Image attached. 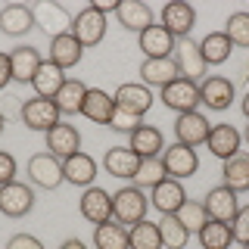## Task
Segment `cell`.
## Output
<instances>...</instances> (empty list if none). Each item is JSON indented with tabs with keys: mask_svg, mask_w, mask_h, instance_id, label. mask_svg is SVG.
I'll return each instance as SVG.
<instances>
[{
	"mask_svg": "<svg viewBox=\"0 0 249 249\" xmlns=\"http://www.w3.org/2000/svg\"><path fill=\"white\" fill-rule=\"evenodd\" d=\"M146 206H150V199H146V193L140 187H122V190L112 193V218L119 224H124V228L143 221Z\"/></svg>",
	"mask_w": 249,
	"mask_h": 249,
	"instance_id": "obj_1",
	"label": "cell"
},
{
	"mask_svg": "<svg viewBox=\"0 0 249 249\" xmlns=\"http://www.w3.org/2000/svg\"><path fill=\"white\" fill-rule=\"evenodd\" d=\"M171 59H175L178 72H181V78H187V81H202L209 72H206V59H202L199 53V41H193V37H181V41H175V53H171Z\"/></svg>",
	"mask_w": 249,
	"mask_h": 249,
	"instance_id": "obj_2",
	"label": "cell"
},
{
	"mask_svg": "<svg viewBox=\"0 0 249 249\" xmlns=\"http://www.w3.org/2000/svg\"><path fill=\"white\" fill-rule=\"evenodd\" d=\"M28 178L35 187H44V190H56V187L66 184V175H62V159H56L53 153H35L28 159Z\"/></svg>",
	"mask_w": 249,
	"mask_h": 249,
	"instance_id": "obj_3",
	"label": "cell"
},
{
	"mask_svg": "<svg viewBox=\"0 0 249 249\" xmlns=\"http://www.w3.org/2000/svg\"><path fill=\"white\" fill-rule=\"evenodd\" d=\"M22 124L25 128H31V131H50L53 124H59L62 122V112L56 109V103L53 100H44V97H31V100H25L22 103Z\"/></svg>",
	"mask_w": 249,
	"mask_h": 249,
	"instance_id": "obj_4",
	"label": "cell"
},
{
	"mask_svg": "<svg viewBox=\"0 0 249 249\" xmlns=\"http://www.w3.org/2000/svg\"><path fill=\"white\" fill-rule=\"evenodd\" d=\"M162 168H165V175L168 178H175V181H184V178H190V175H196V168H199V156L196 150H190V146H184V143H171L162 150Z\"/></svg>",
	"mask_w": 249,
	"mask_h": 249,
	"instance_id": "obj_5",
	"label": "cell"
},
{
	"mask_svg": "<svg viewBox=\"0 0 249 249\" xmlns=\"http://www.w3.org/2000/svg\"><path fill=\"white\" fill-rule=\"evenodd\" d=\"M72 35L84 50H88V47H97L106 37V16L100 10H93V6H84L72 19Z\"/></svg>",
	"mask_w": 249,
	"mask_h": 249,
	"instance_id": "obj_6",
	"label": "cell"
},
{
	"mask_svg": "<svg viewBox=\"0 0 249 249\" xmlns=\"http://www.w3.org/2000/svg\"><path fill=\"white\" fill-rule=\"evenodd\" d=\"M162 103H165L171 112L184 115V112H196L199 106V84L196 81H187V78H178L162 88Z\"/></svg>",
	"mask_w": 249,
	"mask_h": 249,
	"instance_id": "obj_7",
	"label": "cell"
},
{
	"mask_svg": "<svg viewBox=\"0 0 249 249\" xmlns=\"http://www.w3.org/2000/svg\"><path fill=\"white\" fill-rule=\"evenodd\" d=\"M31 13H35V25H41L50 41L72 31V16H69V10L59 6V3H53V0H44V3L31 6Z\"/></svg>",
	"mask_w": 249,
	"mask_h": 249,
	"instance_id": "obj_8",
	"label": "cell"
},
{
	"mask_svg": "<svg viewBox=\"0 0 249 249\" xmlns=\"http://www.w3.org/2000/svg\"><path fill=\"white\" fill-rule=\"evenodd\" d=\"M35 209V190L22 181H10L0 187V212L6 218H25Z\"/></svg>",
	"mask_w": 249,
	"mask_h": 249,
	"instance_id": "obj_9",
	"label": "cell"
},
{
	"mask_svg": "<svg viewBox=\"0 0 249 249\" xmlns=\"http://www.w3.org/2000/svg\"><path fill=\"white\" fill-rule=\"evenodd\" d=\"M233 97H237V88H233V81H228L224 75H206L199 81V103H206L209 109H215V112L231 109Z\"/></svg>",
	"mask_w": 249,
	"mask_h": 249,
	"instance_id": "obj_10",
	"label": "cell"
},
{
	"mask_svg": "<svg viewBox=\"0 0 249 249\" xmlns=\"http://www.w3.org/2000/svg\"><path fill=\"white\" fill-rule=\"evenodd\" d=\"M78 209H81V218L84 221H90L93 228L103 221H112V193H106L103 187H88V190L81 193V199H78Z\"/></svg>",
	"mask_w": 249,
	"mask_h": 249,
	"instance_id": "obj_11",
	"label": "cell"
},
{
	"mask_svg": "<svg viewBox=\"0 0 249 249\" xmlns=\"http://www.w3.org/2000/svg\"><path fill=\"white\" fill-rule=\"evenodd\" d=\"M115 97V106L122 109V112H131V115H137V119H143V112H150V106H153V90L146 88V84H140V81H128V84H119V90L112 93Z\"/></svg>",
	"mask_w": 249,
	"mask_h": 249,
	"instance_id": "obj_12",
	"label": "cell"
},
{
	"mask_svg": "<svg viewBox=\"0 0 249 249\" xmlns=\"http://www.w3.org/2000/svg\"><path fill=\"white\" fill-rule=\"evenodd\" d=\"M209 131H212V122H209L206 115H199V109H196V112L178 115V122H175V137H178V143L190 146V150H196V146L206 143V140H209Z\"/></svg>",
	"mask_w": 249,
	"mask_h": 249,
	"instance_id": "obj_13",
	"label": "cell"
},
{
	"mask_svg": "<svg viewBox=\"0 0 249 249\" xmlns=\"http://www.w3.org/2000/svg\"><path fill=\"white\" fill-rule=\"evenodd\" d=\"M202 209H206L209 221H224V224H231L233 215H237V209H240V202H237V193H233V190H228L224 184H218V187H212V190L206 193Z\"/></svg>",
	"mask_w": 249,
	"mask_h": 249,
	"instance_id": "obj_14",
	"label": "cell"
},
{
	"mask_svg": "<svg viewBox=\"0 0 249 249\" xmlns=\"http://www.w3.org/2000/svg\"><path fill=\"white\" fill-rule=\"evenodd\" d=\"M159 25H165L175 41L190 37V28L196 25V10H193L190 3H184V0L165 3V6H162V22H159Z\"/></svg>",
	"mask_w": 249,
	"mask_h": 249,
	"instance_id": "obj_15",
	"label": "cell"
},
{
	"mask_svg": "<svg viewBox=\"0 0 249 249\" xmlns=\"http://www.w3.org/2000/svg\"><path fill=\"white\" fill-rule=\"evenodd\" d=\"M240 143H243V134H240L233 124H212V131H209V140H206V146H209V153L215 156V159H221V162H228L233 159V156L240 153Z\"/></svg>",
	"mask_w": 249,
	"mask_h": 249,
	"instance_id": "obj_16",
	"label": "cell"
},
{
	"mask_svg": "<svg viewBox=\"0 0 249 249\" xmlns=\"http://www.w3.org/2000/svg\"><path fill=\"white\" fill-rule=\"evenodd\" d=\"M81 150V134H78L75 124L69 122H59L47 131V153H53L56 159H69Z\"/></svg>",
	"mask_w": 249,
	"mask_h": 249,
	"instance_id": "obj_17",
	"label": "cell"
},
{
	"mask_svg": "<svg viewBox=\"0 0 249 249\" xmlns=\"http://www.w3.org/2000/svg\"><path fill=\"white\" fill-rule=\"evenodd\" d=\"M150 202H153V209H159L162 215H178V209L187 202V190H184L181 181L165 178L162 184H156L150 190Z\"/></svg>",
	"mask_w": 249,
	"mask_h": 249,
	"instance_id": "obj_18",
	"label": "cell"
},
{
	"mask_svg": "<svg viewBox=\"0 0 249 249\" xmlns=\"http://www.w3.org/2000/svg\"><path fill=\"white\" fill-rule=\"evenodd\" d=\"M137 44L143 50V59H165L175 53V37L165 25H150L137 35Z\"/></svg>",
	"mask_w": 249,
	"mask_h": 249,
	"instance_id": "obj_19",
	"label": "cell"
},
{
	"mask_svg": "<svg viewBox=\"0 0 249 249\" xmlns=\"http://www.w3.org/2000/svg\"><path fill=\"white\" fill-rule=\"evenodd\" d=\"M103 168L112 178H122V181H134L137 168H140V156L131 150V146H109L103 156Z\"/></svg>",
	"mask_w": 249,
	"mask_h": 249,
	"instance_id": "obj_20",
	"label": "cell"
},
{
	"mask_svg": "<svg viewBox=\"0 0 249 249\" xmlns=\"http://www.w3.org/2000/svg\"><path fill=\"white\" fill-rule=\"evenodd\" d=\"M62 175H66L69 184L84 187V190H88V187H93V181H97V159L78 150L75 156L62 159Z\"/></svg>",
	"mask_w": 249,
	"mask_h": 249,
	"instance_id": "obj_21",
	"label": "cell"
},
{
	"mask_svg": "<svg viewBox=\"0 0 249 249\" xmlns=\"http://www.w3.org/2000/svg\"><path fill=\"white\" fill-rule=\"evenodd\" d=\"M128 146L134 150L140 159H159L162 150H165V137H162L159 128H153V124H140L128 134Z\"/></svg>",
	"mask_w": 249,
	"mask_h": 249,
	"instance_id": "obj_22",
	"label": "cell"
},
{
	"mask_svg": "<svg viewBox=\"0 0 249 249\" xmlns=\"http://www.w3.org/2000/svg\"><path fill=\"white\" fill-rule=\"evenodd\" d=\"M112 112H115V97L106 93L103 88H88V97H84V106H81V115L93 124H109L112 122Z\"/></svg>",
	"mask_w": 249,
	"mask_h": 249,
	"instance_id": "obj_23",
	"label": "cell"
},
{
	"mask_svg": "<svg viewBox=\"0 0 249 249\" xmlns=\"http://www.w3.org/2000/svg\"><path fill=\"white\" fill-rule=\"evenodd\" d=\"M115 19H119V25L124 31H146L153 22V10L146 3H140V0H119V10H115Z\"/></svg>",
	"mask_w": 249,
	"mask_h": 249,
	"instance_id": "obj_24",
	"label": "cell"
},
{
	"mask_svg": "<svg viewBox=\"0 0 249 249\" xmlns=\"http://www.w3.org/2000/svg\"><path fill=\"white\" fill-rule=\"evenodd\" d=\"M178 78H181V72H178V66H175L171 56L140 62V84H146V88H165V84L178 81Z\"/></svg>",
	"mask_w": 249,
	"mask_h": 249,
	"instance_id": "obj_25",
	"label": "cell"
},
{
	"mask_svg": "<svg viewBox=\"0 0 249 249\" xmlns=\"http://www.w3.org/2000/svg\"><path fill=\"white\" fill-rule=\"evenodd\" d=\"M35 28V13L25 3H10L0 10V31L10 37H22Z\"/></svg>",
	"mask_w": 249,
	"mask_h": 249,
	"instance_id": "obj_26",
	"label": "cell"
},
{
	"mask_svg": "<svg viewBox=\"0 0 249 249\" xmlns=\"http://www.w3.org/2000/svg\"><path fill=\"white\" fill-rule=\"evenodd\" d=\"M44 56L37 53V47H16L10 53V69H13V81H22V84H31L37 75V69H41Z\"/></svg>",
	"mask_w": 249,
	"mask_h": 249,
	"instance_id": "obj_27",
	"label": "cell"
},
{
	"mask_svg": "<svg viewBox=\"0 0 249 249\" xmlns=\"http://www.w3.org/2000/svg\"><path fill=\"white\" fill-rule=\"evenodd\" d=\"M81 56H84V47L75 41L72 31L50 41V62H53V66H59L62 72H66V69H75L78 62H81Z\"/></svg>",
	"mask_w": 249,
	"mask_h": 249,
	"instance_id": "obj_28",
	"label": "cell"
},
{
	"mask_svg": "<svg viewBox=\"0 0 249 249\" xmlns=\"http://www.w3.org/2000/svg\"><path fill=\"white\" fill-rule=\"evenodd\" d=\"M84 97H88V84L78 81V78H66V84L59 88V93L53 97V103L62 115H81Z\"/></svg>",
	"mask_w": 249,
	"mask_h": 249,
	"instance_id": "obj_29",
	"label": "cell"
},
{
	"mask_svg": "<svg viewBox=\"0 0 249 249\" xmlns=\"http://www.w3.org/2000/svg\"><path fill=\"white\" fill-rule=\"evenodd\" d=\"M62 84H66V72H62L59 66H53L50 59H44L41 69H37V75H35V81H31V88H35V97L53 100Z\"/></svg>",
	"mask_w": 249,
	"mask_h": 249,
	"instance_id": "obj_30",
	"label": "cell"
},
{
	"mask_svg": "<svg viewBox=\"0 0 249 249\" xmlns=\"http://www.w3.org/2000/svg\"><path fill=\"white\" fill-rule=\"evenodd\" d=\"M93 249H131L128 243V228L112 221H103L93 228Z\"/></svg>",
	"mask_w": 249,
	"mask_h": 249,
	"instance_id": "obj_31",
	"label": "cell"
},
{
	"mask_svg": "<svg viewBox=\"0 0 249 249\" xmlns=\"http://www.w3.org/2000/svg\"><path fill=\"white\" fill-rule=\"evenodd\" d=\"M221 184L228 187V190H233V193L249 190V156H246V153H237L233 159L224 162Z\"/></svg>",
	"mask_w": 249,
	"mask_h": 249,
	"instance_id": "obj_32",
	"label": "cell"
},
{
	"mask_svg": "<svg viewBox=\"0 0 249 249\" xmlns=\"http://www.w3.org/2000/svg\"><path fill=\"white\" fill-rule=\"evenodd\" d=\"M231 50L233 47H231L228 37H224V31H209L199 41V53H202V59H206V66H221V62H228Z\"/></svg>",
	"mask_w": 249,
	"mask_h": 249,
	"instance_id": "obj_33",
	"label": "cell"
},
{
	"mask_svg": "<svg viewBox=\"0 0 249 249\" xmlns=\"http://www.w3.org/2000/svg\"><path fill=\"white\" fill-rule=\"evenodd\" d=\"M199 246L202 249H231L233 246V233H231V224L224 221H206L199 228Z\"/></svg>",
	"mask_w": 249,
	"mask_h": 249,
	"instance_id": "obj_34",
	"label": "cell"
},
{
	"mask_svg": "<svg viewBox=\"0 0 249 249\" xmlns=\"http://www.w3.org/2000/svg\"><path fill=\"white\" fill-rule=\"evenodd\" d=\"M159 237H162V249H184L190 240V231L178 221V215H162L159 221Z\"/></svg>",
	"mask_w": 249,
	"mask_h": 249,
	"instance_id": "obj_35",
	"label": "cell"
},
{
	"mask_svg": "<svg viewBox=\"0 0 249 249\" xmlns=\"http://www.w3.org/2000/svg\"><path fill=\"white\" fill-rule=\"evenodd\" d=\"M128 243L131 249H162V237H159V224L156 221H137L128 228Z\"/></svg>",
	"mask_w": 249,
	"mask_h": 249,
	"instance_id": "obj_36",
	"label": "cell"
},
{
	"mask_svg": "<svg viewBox=\"0 0 249 249\" xmlns=\"http://www.w3.org/2000/svg\"><path fill=\"white\" fill-rule=\"evenodd\" d=\"M224 37L231 41V47L249 50V13H233L224 22Z\"/></svg>",
	"mask_w": 249,
	"mask_h": 249,
	"instance_id": "obj_37",
	"label": "cell"
},
{
	"mask_svg": "<svg viewBox=\"0 0 249 249\" xmlns=\"http://www.w3.org/2000/svg\"><path fill=\"white\" fill-rule=\"evenodd\" d=\"M165 168H162V159H140V168L134 175V187H140V190H153L156 184L165 181Z\"/></svg>",
	"mask_w": 249,
	"mask_h": 249,
	"instance_id": "obj_38",
	"label": "cell"
},
{
	"mask_svg": "<svg viewBox=\"0 0 249 249\" xmlns=\"http://www.w3.org/2000/svg\"><path fill=\"white\" fill-rule=\"evenodd\" d=\"M178 221L184 224L190 233H199V228L209 221V215H206V209H202V202H193V199H187L181 209H178Z\"/></svg>",
	"mask_w": 249,
	"mask_h": 249,
	"instance_id": "obj_39",
	"label": "cell"
},
{
	"mask_svg": "<svg viewBox=\"0 0 249 249\" xmlns=\"http://www.w3.org/2000/svg\"><path fill=\"white\" fill-rule=\"evenodd\" d=\"M231 233H233V243H240V246L249 243V206L237 209V215L231 221Z\"/></svg>",
	"mask_w": 249,
	"mask_h": 249,
	"instance_id": "obj_40",
	"label": "cell"
},
{
	"mask_svg": "<svg viewBox=\"0 0 249 249\" xmlns=\"http://www.w3.org/2000/svg\"><path fill=\"white\" fill-rule=\"evenodd\" d=\"M140 124H143V122H140L137 115H131V112H122V109L115 106V112H112V122H109V128H112V131H124V134H131V131H134V128H140Z\"/></svg>",
	"mask_w": 249,
	"mask_h": 249,
	"instance_id": "obj_41",
	"label": "cell"
},
{
	"mask_svg": "<svg viewBox=\"0 0 249 249\" xmlns=\"http://www.w3.org/2000/svg\"><path fill=\"white\" fill-rule=\"evenodd\" d=\"M16 171H19V165H16L13 153L0 150V187H3V184H10V181H16Z\"/></svg>",
	"mask_w": 249,
	"mask_h": 249,
	"instance_id": "obj_42",
	"label": "cell"
},
{
	"mask_svg": "<svg viewBox=\"0 0 249 249\" xmlns=\"http://www.w3.org/2000/svg\"><path fill=\"white\" fill-rule=\"evenodd\" d=\"M6 249H44V243L31 233H16V237L6 243Z\"/></svg>",
	"mask_w": 249,
	"mask_h": 249,
	"instance_id": "obj_43",
	"label": "cell"
},
{
	"mask_svg": "<svg viewBox=\"0 0 249 249\" xmlns=\"http://www.w3.org/2000/svg\"><path fill=\"white\" fill-rule=\"evenodd\" d=\"M13 81V69H10V53H0V90Z\"/></svg>",
	"mask_w": 249,
	"mask_h": 249,
	"instance_id": "obj_44",
	"label": "cell"
},
{
	"mask_svg": "<svg viewBox=\"0 0 249 249\" xmlns=\"http://www.w3.org/2000/svg\"><path fill=\"white\" fill-rule=\"evenodd\" d=\"M93 10H100V13H103V16H109V13H115V10H119V0H93Z\"/></svg>",
	"mask_w": 249,
	"mask_h": 249,
	"instance_id": "obj_45",
	"label": "cell"
},
{
	"mask_svg": "<svg viewBox=\"0 0 249 249\" xmlns=\"http://www.w3.org/2000/svg\"><path fill=\"white\" fill-rule=\"evenodd\" d=\"M59 249H88V246H84L81 240H66V243H62Z\"/></svg>",
	"mask_w": 249,
	"mask_h": 249,
	"instance_id": "obj_46",
	"label": "cell"
},
{
	"mask_svg": "<svg viewBox=\"0 0 249 249\" xmlns=\"http://www.w3.org/2000/svg\"><path fill=\"white\" fill-rule=\"evenodd\" d=\"M240 109H243V115H246V119H249V90L243 93V103H240Z\"/></svg>",
	"mask_w": 249,
	"mask_h": 249,
	"instance_id": "obj_47",
	"label": "cell"
},
{
	"mask_svg": "<svg viewBox=\"0 0 249 249\" xmlns=\"http://www.w3.org/2000/svg\"><path fill=\"white\" fill-rule=\"evenodd\" d=\"M3 128H6V115L0 112V134H3Z\"/></svg>",
	"mask_w": 249,
	"mask_h": 249,
	"instance_id": "obj_48",
	"label": "cell"
},
{
	"mask_svg": "<svg viewBox=\"0 0 249 249\" xmlns=\"http://www.w3.org/2000/svg\"><path fill=\"white\" fill-rule=\"evenodd\" d=\"M243 140H246V143H249V124H246V131H243Z\"/></svg>",
	"mask_w": 249,
	"mask_h": 249,
	"instance_id": "obj_49",
	"label": "cell"
},
{
	"mask_svg": "<svg viewBox=\"0 0 249 249\" xmlns=\"http://www.w3.org/2000/svg\"><path fill=\"white\" fill-rule=\"evenodd\" d=\"M243 249H249V243H246V246H243Z\"/></svg>",
	"mask_w": 249,
	"mask_h": 249,
	"instance_id": "obj_50",
	"label": "cell"
}]
</instances>
